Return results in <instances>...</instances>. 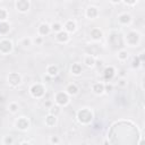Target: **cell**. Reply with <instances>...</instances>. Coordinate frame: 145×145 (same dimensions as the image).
Segmentation results:
<instances>
[{"label": "cell", "mask_w": 145, "mask_h": 145, "mask_svg": "<svg viewBox=\"0 0 145 145\" xmlns=\"http://www.w3.org/2000/svg\"><path fill=\"white\" fill-rule=\"evenodd\" d=\"M77 120L83 123V125H87L92 120H93V113L89 109L87 108H84V109H80L78 112H77Z\"/></svg>", "instance_id": "obj_1"}, {"label": "cell", "mask_w": 145, "mask_h": 145, "mask_svg": "<svg viewBox=\"0 0 145 145\" xmlns=\"http://www.w3.org/2000/svg\"><path fill=\"white\" fill-rule=\"evenodd\" d=\"M29 93L33 97H36V99H40V97H43L44 94H45V88L42 84L40 83H35L33 84L31 87H29Z\"/></svg>", "instance_id": "obj_2"}, {"label": "cell", "mask_w": 145, "mask_h": 145, "mask_svg": "<svg viewBox=\"0 0 145 145\" xmlns=\"http://www.w3.org/2000/svg\"><path fill=\"white\" fill-rule=\"evenodd\" d=\"M139 40H140V35H139V33L136 32V31H130V32H128L127 35H126V37H125L126 43H127L128 45H130V46L137 45V44L139 43Z\"/></svg>", "instance_id": "obj_3"}, {"label": "cell", "mask_w": 145, "mask_h": 145, "mask_svg": "<svg viewBox=\"0 0 145 145\" xmlns=\"http://www.w3.org/2000/svg\"><path fill=\"white\" fill-rule=\"evenodd\" d=\"M54 101H56V103L58 105L65 106V105H67L69 103V95L67 94L66 91L65 92H62V91L57 92L56 95H54Z\"/></svg>", "instance_id": "obj_4"}, {"label": "cell", "mask_w": 145, "mask_h": 145, "mask_svg": "<svg viewBox=\"0 0 145 145\" xmlns=\"http://www.w3.org/2000/svg\"><path fill=\"white\" fill-rule=\"evenodd\" d=\"M12 48H14V45H12V42L10 40L3 39V40L0 41V53L8 54L12 51Z\"/></svg>", "instance_id": "obj_5"}, {"label": "cell", "mask_w": 145, "mask_h": 145, "mask_svg": "<svg viewBox=\"0 0 145 145\" xmlns=\"http://www.w3.org/2000/svg\"><path fill=\"white\" fill-rule=\"evenodd\" d=\"M7 79H8V83L12 87H16L22 83V76L18 72H10L7 77Z\"/></svg>", "instance_id": "obj_6"}, {"label": "cell", "mask_w": 145, "mask_h": 145, "mask_svg": "<svg viewBox=\"0 0 145 145\" xmlns=\"http://www.w3.org/2000/svg\"><path fill=\"white\" fill-rule=\"evenodd\" d=\"M16 9L19 11V12H27L29 10V7H31V3L28 0H17L16 3Z\"/></svg>", "instance_id": "obj_7"}, {"label": "cell", "mask_w": 145, "mask_h": 145, "mask_svg": "<svg viewBox=\"0 0 145 145\" xmlns=\"http://www.w3.org/2000/svg\"><path fill=\"white\" fill-rule=\"evenodd\" d=\"M15 125H16V127H17L19 130H26V129H28V127H29V121H28L27 118L20 117V118H18V119L16 120Z\"/></svg>", "instance_id": "obj_8"}, {"label": "cell", "mask_w": 145, "mask_h": 145, "mask_svg": "<svg viewBox=\"0 0 145 145\" xmlns=\"http://www.w3.org/2000/svg\"><path fill=\"white\" fill-rule=\"evenodd\" d=\"M114 75H116V70H114V68L112 66H108V67L104 68V70H103V78L106 82H110L114 77Z\"/></svg>", "instance_id": "obj_9"}, {"label": "cell", "mask_w": 145, "mask_h": 145, "mask_svg": "<svg viewBox=\"0 0 145 145\" xmlns=\"http://www.w3.org/2000/svg\"><path fill=\"white\" fill-rule=\"evenodd\" d=\"M69 39H70L69 33L66 32L65 29H62V31H60V32H58L56 34V40L58 42H60V43H67L69 41Z\"/></svg>", "instance_id": "obj_10"}, {"label": "cell", "mask_w": 145, "mask_h": 145, "mask_svg": "<svg viewBox=\"0 0 145 145\" xmlns=\"http://www.w3.org/2000/svg\"><path fill=\"white\" fill-rule=\"evenodd\" d=\"M37 33L40 36H45V35H49L51 33V26L46 23H43L39 26L37 28Z\"/></svg>", "instance_id": "obj_11"}, {"label": "cell", "mask_w": 145, "mask_h": 145, "mask_svg": "<svg viewBox=\"0 0 145 145\" xmlns=\"http://www.w3.org/2000/svg\"><path fill=\"white\" fill-rule=\"evenodd\" d=\"M85 15H86V17H87V18H89V19H94V18H96V17H97V15H99V10H97V8H96V7L91 6V7H88V8L86 9Z\"/></svg>", "instance_id": "obj_12"}, {"label": "cell", "mask_w": 145, "mask_h": 145, "mask_svg": "<svg viewBox=\"0 0 145 145\" xmlns=\"http://www.w3.org/2000/svg\"><path fill=\"white\" fill-rule=\"evenodd\" d=\"M118 22L120 24H122V25H128L131 22V16L129 14H127V12H122V14H120L118 16Z\"/></svg>", "instance_id": "obj_13"}, {"label": "cell", "mask_w": 145, "mask_h": 145, "mask_svg": "<svg viewBox=\"0 0 145 145\" xmlns=\"http://www.w3.org/2000/svg\"><path fill=\"white\" fill-rule=\"evenodd\" d=\"M89 34H91V37H92L94 41H99V40H101V39H102V36H103L102 31H101L100 28H96V27L92 28Z\"/></svg>", "instance_id": "obj_14"}, {"label": "cell", "mask_w": 145, "mask_h": 145, "mask_svg": "<svg viewBox=\"0 0 145 145\" xmlns=\"http://www.w3.org/2000/svg\"><path fill=\"white\" fill-rule=\"evenodd\" d=\"M92 89H93V92H94L95 94L101 95V94L104 93V84L101 83V82H100V83H94L93 86H92Z\"/></svg>", "instance_id": "obj_15"}, {"label": "cell", "mask_w": 145, "mask_h": 145, "mask_svg": "<svg viewBox=\"0 0 145 145\" xmlns=\"http://www.w3.org/2000/svg\"><path fill=\"white\" fill-rule=\"evenodd\" d=\"M63 28H65V31L68 32V33H74V32L76 31V28H77V25H76V23H75L74 20H67Z\"/></svg>", "instance_id": "obj_16"}, {"label": "cell", "mask_w": 145, "mask_h": 145, "mask_svg": "<svg viewBox=\"0 0 145 145\" xmlns=\"http://www.w3.org/2000/svg\"><path fill=\"white\" fill-rule=\"evenodd\" d=\"M78 91H79L78 86L76 84H74V83L67 85V87H66V92H67L68 95H76L78 93Z\"/></svg>", "instance_id": "obj_17"}, {"label": "cell", "mask_w": 145, "mask_h": 145, "mask_svg": "<svg viewBox=\"0 0 145 145\" xmlns=\"http://www.w3.org/2000/svg\"><path fill=\"white\" fill-rule=\"evenodd\" d=\"M70 70H71V74H72V75H75V76H78V75H80V74H82V71H83V68H82V65H80V63H78V62H75V63H72V65H71V68H70Z\"/></svg>", "instance_id": "obj_18"}, {"label": "cell", "mask_w": 145, "mask_h": 145, "mask_svg": "<svg viewBox=\"0 0 145 145\" xmlns=\"http://www.w3.org/2000/svg\"><path fill=\"white\" fill-rule=\"evenodd\" d=\"M58 72H59V69H58V67H57L56 65H49V66L46 67V74H48L49 76L54 77V76L58 75Z\"/></svg>", "instance_id": "obj_19"}, {"label": "cell", "mask_w": 145, "mask_h": 145, "mask_svg": "<svg viewBox=\"0 0 145 145\" xmlns=\"http://www.w3.org/2000/svg\"><path fill=\"white\" fill-rule=\"evenodd\" d=\"M9 31H10V25H9V23H7V20L0 22V34H1V35H6V34H8Z\"/></svg>", "instance_id": "obj_20"}, {"label": "cell", "mask_w": 145, "mask_h": 145, "mask_svg": "<svg viewBox=\"0 0 145 145\" xmlns=\"http://www.w3.org/2000/svg\"><path fill=\"white\" fill-rule=\"evenodd\" d=\"M57 123V116H53L51 113H49L46 117H45V125L49 126V127H52Z\"/></svg>", "instance_id": "obj_21"}, {"label": "cell", "mask_w": 145, "mask_h": 145, "mask_svg": "<svg viewBox=\"0 0 145 145\" xmlns=\"http://www.w3.org/2000/svg\"><path fill=\"white\" fill-rule=\"evenodd\" d=\"M84 63H85L87 67L92 68V67L95 66V58H94L92 54H87V56H85V58H84Z\"/></svg>", "instance_id": "obj_22"}, {"label": "cell", "mask_w": 145, "mask_h": 145, "mask_svg": "<svg viewBox=\"0 0 145 145\" xmlns=\"http://www.w3.org/2000/svg\"><path fill=\"white\" fill-rule=\"evenodd\" d=\"M128 57H129V54H128L127 50L121 49V50L118 52V59H119L120 61H126V60L128 59Z\"/></svg>", "instance_id": "obj_23"}, {"label": "cell", "mask_w": 145, "mask_h": 145, "mask_svg": "<svg viewBox=\"0 0 145 145\" xmlns=\"http://www.w3.org/2000/svg\"><path fill=\"white\" fill-rule=\"evenodd\" d=\"M60 111H61V109H60V105H58V104L57 105H51L50 109H49V113H51L53 116H57V117L60 113Z\"/></svg>", "instance_id": "obj_24"}, {"label": "cell", "mask_w": 145, "mask_h": 145, "mask_svg": "<svg viewBox=\"0 0 145 145\" xmlns=\"http://www.w3.org/2000/svg\"><path fill=\"white\" fill-rule=\"evenodd\" d=\"M142 63H143V62L140 61V59L136 56V57H134V58H133L131 67H133V68H138V67H140V66H142Z\"/></svg>", "instance_id": "obj_25"}, {"label": "cell", "mask_w": 145, "mask_h": 145, "mask_svg": "<svg viewBox=\"0 0 145 145\" xmlns=\"http://www.w3.org/2000/svg\"><path fill=\"white\" fill-rule=\"evenodd\" d=\"M51 31L58 33V32L62 31V25H61L60 23H53V24L51 25Z\"/></svg>", "instance_id": "obj_26"}, {"label": "cell", "mask_w": 145, "mask_h": 145, "mask_svg": "<svg viewBox=\"0 0 145 145\" xmlns=\"http://www.w3.org/2000/svg\"><path fill=\"white\" fill-rule=\"evenodd\" d=\"M9 111H10L11 113H16V112L18 111V104L15 103V102L10 103V104H9Z\"/></svg>", "instance_id": "obj_27"}, {"label": "cell", "mask_w": 145, "mask_h": 145, "mask_svg": "<svg viewBox=\"0 0 145 145\" xmlns=\"http://www.w3.org/2000/svg\"><path fill=\"white\" fill-rule=\"evenodd\" d=\"M7 17H8L7 10H6V9H0V22L7 20Z\"/></svg>", "instance_id": "obj_28"}, {"label": "cell", "mask_w": 145, "mask_h": 145, "mask_svg": "<svg viewBox=\"0 0 145 145\" xmlns=\"http://www.w3.org/2000/svg\"><path fill=\"white\" fill-rule=\"evenodd\" d=\"M14 143V138L11 136H5L3 138V144L5 145H11Z\"/></svg>", "instance_id": "obj_29"}, {"label": "cell", "mask_w": 145, "mask_h": 145, "mask_svg": "<svg viewBox=\"0 0 145 145\" xmlns=\"http://www.w3.org/2000/svg\"><path fill=\"white\" fill-rule=\"evenodd\" d=\"M31 44H32V39L25 37V39L22 40V45H24V46H29Z\"/></svg>", "instance_id": "obj_30"}, {"label": "cell", "mask_w": 145, "mask_h": 145, "mask_svg": "<svg viewBox=\"0 0 145 145\" xmlns=\"http://www.w3.org/2000/svg\"><path fill=\"white\" fill-rule=\"evenodd\" d=\"M112 89H113L112 84H109V83L104 84V92L105 93H110V92H112Z\"/></svg>", "instance_id": "obj_31"}, {"label": "cell", "mask_w": 145, "mask_h": 145, "mask_svg": "<svg viewBox=\"0 0 145 145\" xmlns=\"http://www.w3.org/2000/svg\"><path fill=\"white\" fill-rule=\"evenodd\" d=\"M50 143H51V144H58V143H59L58 136H51V137H50Z\"/></svg>", "instance_id": "obj_32"}, {"label": "cell", "mask_w": 145, "mask_h": 145, "mask_svg": "<svg viewBox=\"0 0 145 145\" xmlns=\"http://www.w3.org/2000/svg\"><path fill=\"white\" fill-rule=\"evenodd\" d=\"M126 5H128V6H134V5H136L137 3V1L138 0H122Z\"/></svg>", "instance_id": "obj_33"}, {"label": "cell", "mask_w": 145, "mask_h": 145, "mask_svg": "<svg viewBox=\"0 0 145 145\" xmlns=\"http://www.w3.org/2000/svg\"><path fill=\"white\" fill-rule=\"evenodd\" d=\"M33 41H34L35 44H41V43L43 42V37H42V36H36Z\"/></svg>", "instance_id": "obj_34"}, {"label": "cell", "mask_w": 145, "mask_h": 145, "mask_svg": "<svg viewBox=\"0 0 145 145\" xmlns=\"http://www.w3.org/2000/svg\"><path fill=\"white\" fill-rule=\"evenodd\" d=\"M51 78H52V77H51V76H49L48 74L43 76V80H44V82H50V80H51Z\"/></svg>", "instance_id": "obj_35"}, {"label": "cell", "mask_w": 145, "mask_h": 145, "mask_svg": "<svg viewBox=\"0 0 145 145\" xmlns=\"http://www.w3.org/2000/svg\"><path fill=\"white\" fill-rule=\"evenodd\" d=\"M119 76L120 77H125L126 76V70L125 69H120L119 70Z\"/></svg>", "instance_id": "obj_36"}, {"label": "cell", "mask_w": 145, "mask_h": 145, "mask_svg": "<svg viewBox=\"0 0 145 145\" xmlns=\"http://www.w3.org/2000/svg\"><path fill=\"white\" fill-rule=\"evenodd\" d=\"M103 65V61L102 60H95V66L96 67H101Z\"/></svg>", "instance_id": "obj_37"}, {"label": "cell", "mask_w": 145, "mask_h": 145, "mask_svg": "<svg viewBox=\"0 0 145 145\" xmlns=\"http://www.w3.org/2000/svg\"><path fill=\"white\" fill-rule=\"evenodd\" d=\"M119 85H121V86H123V85H126V80H125L123 78H121V79L119 80Z\"/></svg>", "instance_id": "obj_38"}, {"label": "cell", "mask_w": 145, "mask_h": 145, "mask_svg": "<svg viewBox=\"0 0 145 145\" xmlns=\"http://www.w3.org/2000/svg\"><path fill=\"white\" fill-rule=\"evenodd\" d=\"M44 105H45V106H48V108H50L52 104H51V102H50V101H45V102H44Z\"/></svg>", "instance_id": "obj_39"}, {"label": "cell", "mask_w": 145, "mask_h": 145, "mask_svg": "<svg viewBox=\"0 0 145 145\" xmlns=\"http://www.w3.org/2000/svg\"><path fill=\"white\" fill-rule=\"evenodd\" d=\"M110 1H111L112 3H119V2L121 1V0H110Z\"/></svg>", "instance_id": "obj_40"}, {"label": "cell", "mask_w": 145, "mask_h": 145, "mask_svg": "<svg viewBox=\"0 0 145 145\" xmlns=\"http://www.w3.org/2000/svg\"><path fill=\"white\" fill-rule=\"evenodd\" d=\"M0 1H1V0H0Z\"/></svg>", "instance_id": "obj_41"}]
</instances>
